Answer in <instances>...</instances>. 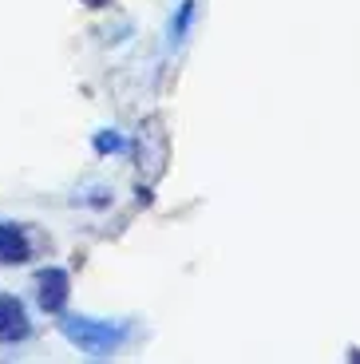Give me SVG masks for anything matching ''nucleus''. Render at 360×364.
<instances>
[{"mask_svg": "<svg viewBox=\"0 0 360 364\" xmlns=\"http://www.w3.org/2000/svg\"><path fill=\"white\" fill-rule=\"evenodd\" d=\"M60 328H63V337L72 341V345H80L83 353H91V356H111L127 341L123 325L95 321V317H63Z\"/></svg>", "mask_w": 360, "mask_h": 364, "instance_id": "f257e3e1", "label": "nucleus"}, {"mask_svg": "<svg viewBox=\"0 0 360 364\" xmlns=\"http://www.w3.org/2000/svg\"><path fill=\"white\" fill-rule=\"evenodd\" d=\"M36 301L44 313H63V305H68V273L40 269L36 273Z\"/></svg>", "mask_w": 360, "mask_h": 364, "instance_id": "f03ea898", "label": "nucleus"}, {"mask_svg": "<svg viewBox=\"0 0 360 364\" xmlns=\"http://www.w3.org/2000/svg\"><path fill=\"white\" fill-rule=\"evenodd\" d=\"M28 333H32V325H28L24 305L16 297H9V293H0V345H16Z\"/></svg>", "mask_w": 360, "mask_h": 364, "instance_id": "7ed1b4c3", "label": "nucleus"}, {"mask_svg": "<svg viewBox=\"0 0 360 364\" xmlns=\"http://www.w3.org/2000/svg\"><path fill=\"white\" fill-rule=\"evenodd\" d=\"M32 246H28V237L20 226H0V265H20L28 262Z\"/></svg>", "mask_w": 360, "mask_h": 364, "instance_id": "20e7f679", "label": "nucleus"}, {"mask_svg": "<svg viewBox=\"0 0 360 364\" xmlns=\"http://www.w3.org/2000/svg\"><path fill=\"white\" fill-rule=\"evenodd\" d=\"M119 146H123L119 135H100V151H119Z\"/></svg>", "mask_w": 360, "mask_h": 364, "instance_id": "39448f33", "label": "nucleus"}, {"mask_svg": "<svg viewBox=\"0 0 360 364\" xmlns=\"http://www.w3.org/2000/svg\"><path fill=\"white\" fill-rule=\"evenodd\" d=\"M83 4H91V9H100V4H107V0H83Z\"/></svg>", "mask_w": 360, "mask_h": 364, "instance_id": "423d86ee", "label": "nucleus"}]
</instances>
